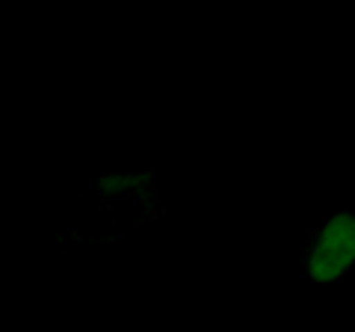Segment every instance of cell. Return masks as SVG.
Masks as SVG:
<instances>
[{
	"label": "cell",
	"mask_w": 355,
	"mask_h": 332,
	"mask_svg": "<svg viewBox=\"0 0 355 332\" xmlns=\"http://www.w3.org/2000/svg\"><path fill=\"white\" fill-rule=\"evenodd\" d=\"M355 258V219L349 214H338L320 235V243L311 256V276L317 282L338 279Z\"/></svg>",
	"instance_id": "6da1fadb"
}]
</instances>
